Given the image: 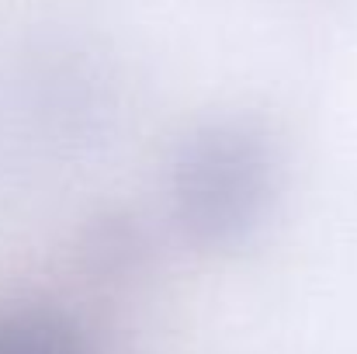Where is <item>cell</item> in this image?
Returning <instances> with one entry per match:
<instances>
[{"mask_svg":"<svg viewBox=\"0 0 357 354\" xmlns=\"http://www.w3.org/2000/svg\"><path fill=\"white\" fill-rule=\"evenodd\" d=\"M0 354H87V344L59 313L14 309L0 316Z\"/></svg>","mask_w":357,"mask_h":354,"instance_id":"obj_2","label":"cell"},{"mask_svg":"<svg viewBox=\"0 0 357 354\" xmlns=\"http://www.w3.org/2000/svg\"><path fill=\"white\" fill-rule=\"evenodd\" d=\"M184 219L208 243H229L264 202V153L243 132H212L181 167Z\"/></svg>","mask_w":357,"mask_h":354,"instance_id":"obj_1","label":"cell"}]
</instances>
